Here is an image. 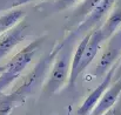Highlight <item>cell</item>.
<instances>
[{
  "label": "cell",
  "mask_w": 121,
  "mask_h": 115,
  "mask_svg": "<svg viewBox=\"0 0 121 115\" xmlns=\"http://www.w3.org/2000/svg\"><path fill=\"white\" fill-rule=\"evenodd\" d=\"M101 0H82V4L77 8L75 13H74V18L80 19L82 18V20L85 19V17L100 2Z\"/></svg>",
  "instance_id": "cell-13"
},
{
  "label": "cell",
  "mask_w": 121,
  "mask_h": 115,
  "mask_svg": "<svg viewBox=\"0 0 121 115\" xmlns=\"http://www.w3.org/2000/svg\"><path fill=\"white\" fill-rule=\"evenodd\" d=\"M119 65H120V61L115 62V64L108 69V72L104 75L102 81L98 85V87H96L94 90H92V93L86 98V100L83 101V103L79 107V109H78V112H77V115H89L93 112V109H94L95 105L98 103V101L100 100L101 95H102L104 92L109 87L111 81L113 80V77H114L115 71H117V68H118Z\"/></svg>",
  "instance_id": "cell-6"
},
{
  "label": "cell",
  "mask_w": 121,
  "mask_h": 115,
  "mask_svg": "<svg viewBox=\"0 0 121 115\" xmlns=\"http://www.w3.org/2000/svg\"><path fill=\"white\" fill-rule=\"evenodd\" d=\"M21 100L13 93L6 96L0 98V115H8L11 111L18 105V101Z\"/></svg>",
  "instance_id": "cell-12"
},
{
  "label": "cell",
  "mask_w": 121,
  "mask_h": 115,
  "mask_svg": "<svg viewBox=\"0 0 121 115\" xmlns=\"http://www.w3.org/2000/svg\"><path fill=\"white\" fill-rule=\"evenodd\" d=\"M32 1H34V0H14V2L12 4V6H13V7H17V6H21V5L32 2Z\"/></svg>",
  "instance_id": "cell-15"
},
{
  "label": "cell",
  "mask_w": 121,
  "mask_h": 115,
  "mask_svg": "<svg viewBox=\"0 0 121 115\" xmlns=\"http://www.w3.org/2000/svg\"><path fill=\"white\" fill-rule=\"evenodd\" d=\"M81 0H56L54 6L56 8V11H62V9H66V8H69L71 6L80 2Z\"/></svg>",
  "instance_id": "cell-14"
},
{
  "label": "cell",
  "mask_w": 121,
  "mask_h": 115,
  "mask_svg": "<svg viewBox=\"0 0 121 115\" xmlns=\"http://www.w3.org/2000/svg\"><path fill=\"white\" fill-rule=\"evenodd\" d=\"M66 45V40L64 46L60 48L58 54L53 60V66L47 77V82L45 85V90L48 94L58 93L62 87L68 83L71 74V59H72V49Z\"/></svg>",
  "instance_id": "cell-2"
},
{
  "label": "cell",
  "mask_w": 121,
  "mask_h": 115,
  "mask_svg": "<svg viewBox=\"0 0 121 115\" xmlns=\"http://www.w3.org/2000/svg\"><path fill=\"white\" fill-rule=\"evenodd\" d=\"M105 41H106V38L104 37L100 27L91 31V37H89V40H88V42L86 45V48H85L81 62L79 65V67H78V71H77V75L78 77L93 62V60L95 59L98 53L101 51L102 43Z\"/></svg>",
  "instance_id": "cell-7"
},
{
  "label": "cell",
  "mask_w": 121,
  "mask_h": 115,
  "mask_svg": "<svg viewBox=\"0 0 121 115\" xmlns=\"http://www.w3.org/2000/svg\"><path fill=\"white\" fill-rule=\"evenodd\" d=\"M117 0H101L86 17L85 19L79 22L77 30L72 33V35H78L80 33L85 32H89L96 24H99L101 21L102 18H105L106 15L109 14V12L112 11L114 4Z\"/></svg>",
  "instance_id": "cell-5"
},
{
  "label": "cell",
  "mask_w": 121,
  "mask_h": 115,
  "mask_svg": "<svg viewBox=\"0 0 121 115\" xmlns=\"http://www.w3.org/2000/svg\"><path fill=\"white\" fill-rule=\"evenodd\" d=\"M120 94H121V79H119L112 86L109 85V87L104 92V94L101 95L100 100L98 101V103L95 105V107H94V109H93V112L91 114L102 115L107 111H109L111 108H113L114 105L117 103Z\"/></svg>",
  "instance_id": "cell-9"
},
{
  "label": "cell",
  "mask_w": 121,
  "mask_h": 115,
  "mask_svg": "<svg viewBox=\"0 0 121 115\" xmlns=\"http://www.w3.org/2000/svg\"><path fill=\"white\" fill-rule=\"evenodd\" d=\"M120 62H121V61H120ZM119 69H121V64L119 65Z\"/></svg>",
  "instance_id": "cell-17"
},
{
  "label": "cell",
  "mask_w": 121,
  "mask_h": 115,
  "mask_svg": "<svg viewBox=\"0 0 121 115\" xmlns=\"http://www.w3.org/2000/svg\"><path fill=\"white\" fill-rule=\"evenodd\" d=\"M45 38H39L32 42H30L27 46H25L22 49H20L1 69L0 74V89H4L8 83H11L13 80L19 77L24 69L30 65L32 59L34 58L35 53L39 51L42 41Z\"/></svg>",
  "instance_id": "cell-1"
},
{
  "label": "cell",
  "mask_w": 121,
  "mask_h": 115,
  "mask_svg": "<svg viewBox=\"0 0 121 115\" xmlns=\"http://www.w3.org/2000/svg\"><path fill=\"white\" fill-rule=\"evenodd\" d=\"M64 43H65V41L62 42V43H60L58 47H55L47 56H45V58H42L40 61L38 62V65L33 68V71L27 75V77H25V80L22 81V83L13 92V94L14 95H17L18 98H20V99H22L24 96H26V95H28L39 83H40L41 81L43 80V77H45V74H46V71H47V68H48V66H49V64L51 62H53V60H54V58H55V55L58 54V52L60 51V48L64 46Z\"/></svg>",
  "instance_id": "cell-3"
},
{
  "label": "cell",
  "mask_w": 121,
  "mask_h": 115,
  "mask_svg": "<svg viewBox=\"0 0 121 115\" xmlns=\"http://www.w3.org/2000/svg\"><path fill=\"white\" fill-rule=\"evenodd\" d=\"M24 17H25V12L22 9H12L5 13L4 15H1L0 17V34L17 26L22 20Z\"/></svg>",
  "instance_id": "cell-11"
},
{
  "label": "cell",
  "mask_w": 121,
  "mask_h": 115,
  "mask_svg": "<svg viewBox=\"0 0 121 115\" xmlns=\"http://www.w3.org/2000/svg\"><path fill=\"white\" fill-rule=\"evenodd\" d=\"M108 42L102 52V55L99 60V62L95 66L94 75L95 77H104L108 69L118 61H120L121 56V26L119 30L107 39Z\"/></svg>",
  "instance_id": "cell-4"
},
{
  "label": "cell",
  "mask_w": 121,
  "mask_h": 115,
  "mask_svg": "<svg viewBox=\"0 0 121 115\" xmlns=\"http://www.w3.org/2000/svg\"><path fill=\"white\" fill-rule=\"evenodd\" d=\"M102 115H121L118 108H111L109 111H107L106 113H104Z\"/></svg>",
  "instance_id": "cell-16"
},
{
  "label": "cell",
  "mask_w": 121,
  "mask_h": 115,
  "mask_svg": "<svg viewBox=\"0 0 121 115\" xmlns=\"http://www.w3.org/2000/svg\"><path fill=\"white\" fill-rule=\"evenodd\" d=\"M0 69H1V67H0Z\"/></svg>",
  "instance_id": "cell-18"
},
{
  "label": "cell",
  "mask_w": 121,
  "mask_h": 115,
  "mask_svg": "<svg viewBox=\"0 0 121 115\" xmlns=\"http://www.w3.org/2000/svg\"><path fill=\"white\" fill-rule=\"evenodd\" d=\"M26 24H18L13 28L0 34V60L11 53L26 37L25 32L27 30Z\"/></svg>",
  "instance_id": "cell-8"
},
{
  "label": "cell",
  "mask_w": 121,
  "mask_h": 115,
  "mask_svg": "<svg viewBox=\"0 0 121 115\" xmlns=\"http://www.w3.org/2000/svg\"><path fill=\"white\" fill-rule=\"evenodd\" d=\"M0 90H1V89H0Z\"/></svg>",
  "instance_id": "cell-19"
},
{
  "label": "cell",
  "mask_w": 121,
  "mask_h": 115,
  "mask_svg": "<svg viewBox=\"0 0 121 115\" xmlns=\"http://www.w3.org/2000/svg\"><path fill=\"white\" fill-rule=\"evenodd\" d=\"M120 26H121V1L118 5L114 4V6L112 8V13L109 12L106 21L100 27V30H101L104 37L107 40L119 30Z\"/></svg>",
  "instance_id": "cell-10"
}]
</instances>
